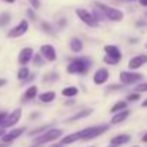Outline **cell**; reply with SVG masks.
Returning a JSON list of instances; mask_svg holds the SVG:
<instances>
[{"mask_svg":"<svg viewBox=\"0 0 147 147\" xmlns=\"http://www.w3.org/2000/svg\"><path fill=\"white\" fill-rule=\"evenodd\" d=\"M6 133V129H3V127H0V139H1V136Z\"/></svg>","mask_w":147,"mask_h":147,"instance_id":"d590c367","label":"cell"},{"mask_svg":"<svg viewBox=\"0 0 147 147\" xmlns=\"http://www.w3.org/2000/svg\"><path fill=\"white\" fill-rule=\"evenodd\" d=\"M39 98L43 101V103H50V101H53L54 98H56V93L54 92H46V93H42Z\"/></svg>","mask_w":147,"mask_h":147,"instance_id":"44dd1931","label":"cell"},{"mask_svg":"<svg viewBox=\"0 0 147 147\" xmlns=\"http://www.w3.org/2000/svg\"><path fill=\"white\" fill-rule=\"evenodd\" d=\"M139 1H140V4H142V6H146L147 7V0H139Z\"/></svg>","mask_w":147,"mask_h":147,"instance_id":"8d00e7d4","label":"cell"},{"mask_svg":"<svg viewBox=\"0 0 147 147\" xmlns=\"http://www.w3.org/2000/svg\"><path fill=\"white\" fill-rule=\"evenodd\" d=\"M27 29H29V23H27V20H22L17 26H14L13 29H10V30H9L7 37H9V39L20 37V36H23V34L27 32Z\"/></svg>","mask_w":147,"mask_h":147,"instance_id":"ba28073f","label":"cell"},{"mask_svg":"<svg viewBox=\"0 0 147 147\" xmlns=\"http://www.w3.org/2000/svg\"><path fill=\"white\" fill-rule=\"evenodd\" d=\"M33 49L32 47H23V49L20 50V53H19V63L22 64V66H24V64H27L32 59H33Z\"/></svg>","mask_w":147,"mask_h":147,"instance_id":"7c38bea8","label":"cell"},{"mask_svg":"<svg viewBox=\"0 0 147 147\" xmlns=\"http://www.w3.org/2000/svg\"><path fill=\"white\" fill-rule=\"evenodd\" d=\"M94 6H96L97 10L101 11V14H103L106 19H109V20H111V22H120V20H123V17H124V14H123L121 10L114 9V7H110V6H107V4H104V3L96 1Z\"/></svg>","mask_w":147,"mask_h":147,"instance_id":"6da1fadb","label":"cell"},{"mask_svg":"<svg viewBox=\"0 0 147 147\" xmlns=\"http://www.w3.org/2000/svg\"><path fill=\"white\" fill-rule=\"evenodd\" d=\"M104 63H107V64H117L119 61H120V59H117V57H111V56H104Z\"/></svg>","mask_w":147,"mask_h":147,"instance_id":"4316f807","label":"cell"},{"mask_svg":"<svg viewBox=\"0 0 147 147\" xmlns=\"http://www.w3.org/2000/svg\"><path fill=\"white\" fill-rule=\"evenodd\" d=\"M50 147H63L61 144H53V146H50Z\"/></svg>","mask_w":147,"mask_h":147,"instance_id":"b9f144b4","label":"cell"},{"mask_svg":"<svg viewBox=\"0 0 147 147\" xmlns=\"http://www.w3.org/2000/svg\"><path fill=\"white\" fill-rule=\"evenodd\" d=\"M6 83H7V80H6V79H0V87H3Z\"/></svg>","mask_w":147,"mask_h":147,"instance_id":"e575fe53","label":"cell"},{"mask_svg":"<svg viewBox=\"0 0 147 147\" xmlns=\"http://www.w3.org/2000/svg\"><path fill=\"white\" fill-rule=\"evenodd\" d=\"M33 56H34V54H33ZM34 63H36V66H40V63H43L42 54H36V56H34Z\"/></svg>","mask_w":147,"mask_h":147,"instance_id":"f546056e","label":"cell"},{"mask_svg":"<svg viewBox=\"0 0 147 147\" xmlns=\"http://www.w3.org/2000/svg\"><path fill=\"white\" fill-rule=\"evenodd\" d=\"M133 147H137V146H133Z\"/></svg>","mask_w":147,"mask_h":147,"instance_id":"f6af8a7d","label":"cell"},{"mask_svg":"<svg viewBox=\"0 0 147 147\" xmlns=\"http://www.w3.org/2000/svg\"><path fill=\"white\" fill-rule=\"evenodd\" d=\"M104 51L107 56H111V57H117V59H121V53L117 46H111V45H107L104 46Z\"/></svg>","mask_w":147,"mask_h":147,"instance_id":"e0dca14e","label":"cell"},{"mask_svg":"<svg viewBox=\"0 0 147 147\" xmlns=\"http://www.w3.org/2000/svg\"><path fill=\"white\" fill-rule=\"evenodd\" d=\"M3 1H6V3H10V4H11V3H14L16 0H3Z\"/></svg>","mask_w":147,"mask_h":147,"instance_id":"ab89813d","label":"cell"},{"mask_svg":"<svg viewBox=\"0 0 147 147\" xmlns=\"http://www.w3.org/2000/svg\"><path fill=\"white\" fill-rule=\"evenodd\" d=\"M49 129H51V126H50V124H46V126H40V127H37V129L32 130V131H30V136L42 134V133H45V131H46V130H49Z\"/></svg>","mask_w":147,"mask_h":147,"instance_id":"cb8c5ba5","label":"cell"},{"mask_svg":"<svg viewBox=\"0 0 147 147\" xmlns=\"http://www.w3.org/2000/svg\"><path fill=\"white\" fill-rule=\"evenodd\" d=\"M129 114H130V111H129L127 109H124V110H121V111H117V113L113 116L111 123H113V124H119V123L124 121V120L129 117Z\"/></svg>","mask_w":147,"mask_h":147,"instance_id":"9a60e30c","label":"cell"},{"mask_svg":"<svg viewBox=\"0 0 147 147\" xmlns=\"http://www.w3.org/2000/svg\"><path fill=\"white\" fill-rule=\"evenodd\" d=\"M147 63V54H137L134 57H131L129 60V69L130 70H136L140 69L142 66H144Z\"/></svg>","mask_w":147,"mask_h":147,"instance_id":"30bf717a","label":"cell"},{"mask_svg":"<svg viewBox=\"0 0 147 147\" xmlns=\"http://www.w3.org/2000/svg\"><path fill=\"white\" fill-rule=\"evenodd\" d=\"M142 140H143L144 143H147V133H146V134H144V136H143V137H142Z\"/></svg>","mask_w":147,"mask_h":147,"instance_id":"74e56055","label":"cell"},{"mask_svg":"<svg viewBox=\"0 0 147 147\" xmlns=\"http://www.w3.org/2000/svg\"><path fill=\"white\" fill-rule=\"evenodd\" d=\"M136 92H137V93H143V92H147V82L142 83V84H139V86L136 87Z\"/></svg>","mask_w":147,"mask_h":147,"instance_id":"83f0119b","label":"cell"},{"mask_svg":"<svg viewBox=\"0 0 147 147\" xmlns=\"http://www.w3.org/2000/svg\"><path fill=\"white\" fill-rule=\"evenodd\" d=\"M70 49L73 50L74 53H80V51L83 50V43H82V40L77 39V37H73V39L70 40Z\"/></svg>","mask_w":147,"mask_h":147,"instance_id":"d6986e66","label":"cell"},{"mask_svg":"<svg viewBox=\"0 0 147 147\" xmlns=\"http://www.w3.org/2000/svg\"><path fill=\"white\" fill-rule=\"evenodd\" d=\"M27 14H29V17H32L33 20L36 19V16H34V13H33V10H30V9H29V10H27Z\"/></svg>","mask_w":147,"mask_h":147,"instance_id":"836d02e7","label":"cell"},{"mask_svg":"<svg viewBox=\"0 0 147 147\" xmlns=\"http://www.w3.org/2000/svg\"><path fill=\"white\" fill-rule=\"evenodd\" d=\"M126 107H127V101H121V100H120V101H117V103L110 109V111H111V113H117V111L124 110Z\"/></svg>","mask_w":147,"mask_h":147,"instance_id":"603a6c76","label":"cell"},{"mask_svg":"<svg viewBox=\"0 0 147 147\" xmlns=\"http://www.w3.org/2000/svg\"><path fill=\"white\" fill-rule=\"evenodd\" d=\"M142 107H147V98L143 101V103H142Z\"/></svg>","mask_w":147,"mask_h":147,"instance_id":"f35d334b","label":"cell"},{"mask_svg":"<svg viewBox=\"0 0 147 147\" xmlns=\"http://www.w3.org/2000/svg\"><path fill=\"white\" fill-rule=\"evenodd\" d=\"M61 94L64 97H73V96H77L79 94V89L76 86H69V87H64L61 90Z\"/></svg>","mask_w":147,"mask_h":147,"instance_id":"ffe728a7","label":"cell"},{"mask_svg":"<svg viewBox=\"0 0 147 147\" xmlns=\"http://www.w3.org/2000/svg\"><path fill=\"white\" fill-rule=\"evenodd\" d=\"M30 147H43V144H39V143H36L34 146H30Z\"/></svg>","mask_w":147,"mask_h":147,"instance_id":"60d3db41","label":"cell"},{"mask_svg":"<svg viewBox=\"0 0 147 147\" xmlns=\"http://www.w3.org/2000/svg\"><path fill=\"white\" fill-rule=\"evenodd\" d=\"M42 27H43V29H45V30H46L49 34H51V33H53V32H51V29H50V26L47 24V23H42Z\"/></svg>","mask_w":147,"mask_h":147,"instance_id":"1f68e13d","label":"cell"},{"mask_svg":"<svg viewBox=\"0 0 147 147\" xmlns=\"http://www.w3.org/2000/svg\"><path fill=\"white\" fill-rule=\"evenodd\" d=\"M139 98H140V93H137V92L127 96V100H130V101H136V100H139Z\"/></svg>","mask_w":147,"mask_h":147,"instance_id":"f1b7e54d","label":"cell"},{"mask_svg":"<svg viewBox=\"0 0 147 147\" xmlns=\"http://www.w3.org/2000/svg\"><path fill=\"white\" fill-rule=\"evenodd\" d=\"M107 80H109V71H107L106 69H98L97 71L94 73L93 82H94L96 84H104Z\"/></svg>","mask_w":147,"mask_h":147,"instance_id":"4fadbf2b","label":"cell"},{"mask_svg":"<svg viewBox=\"0 0 147 147\" xmlns=\"http://www.w3.org/2000/svg\"><path fill=\"white\" fill-rule=\"evenodd\" d=\"M23 133H24V129H23V127H20V129H11L10 131H6V133L1 136V142L6 143V144H9V143H11L13 140L19 139Z\"/></svg>","mask_w":147,"mask_h":147,"instance_id":"9c48e42d","label":"cell"},{"mask_svg":"<svg viewBox=\"0 0 147 147\" xmlns=\"http://www.w3.org/2000/svg\"><path fill=\"white\" fill-rule=\"evenodd\" d=\"M10 22V13H1L0 14V27H3V26H6L7 23Z\"/></svg>","mask_w":147,"mask_h":147,"instance_id":"484cf974","label":"cell"},{"mask_svg":"<svg viewBox=\"0 0 147 147\" xmlns=\"http://www.w3.org/2000/svg\"><path fill=\"white\" fill-rule=\"evenodd\" d=\"M143 80V74L134 73V71H121L120 73V82L123 84H136Z\"/></svg>","mask_w":147,"mask_h":147,"instance_id":"52a82bcc","label":"cell"},{"mask_svg":"<svg viewBox=\"0 0 147 147\" xmlns=\"http://www.w3.org/2000/svg\"><path fill=\"white\" fill-rule=\"evenodd\" d=\"M40 54H42L46 60H49V61H54V60L57 59L56 49H54L51 45H45V46H42V47H40Z\"/></svg>","mask_w":147,"mask_h":147,"instance_id":"8fae6325","label":"cell"},{"mask_svg":"<svg viewBox=\"0 0 147 147\" xmlns=\"http://www.w3.org/2000/svg\"><path fill=\"white\" fill-rule=\"evenodd\" d=\"M30 1V4L33 6V9H39L40 7V1L39 0H29Z\"/></svg>","mask_w":147,"mask_h":147,"instance_id":"4dcf8cb0","label":"cell"},{"mask_svg":"<svg viewBox=\"0 0 147 147\" xmlns=\"http://www.w3.org/2000/svg\"><path fill=\"white\" fill-rule=\"evenodd\" d=\"M20 119H22V109H14L10 114L6 116V119L3 120V123L0 124V127H3V129L13 127L16 123H19Z\"/></svg>","mask_w":147,"mask_h":147,"instance_id":"8992f818","label":"cell"},{"mask_svg":"<svg viewBox=\"0 0 147 147\" xmlns=\"http://www.w3.org/2000/svg\"><path fill=\"white\" fill-rule=\"evenodd\" d=\"M110 147H117V146H110Z\"/></svg>","mask_w":147,"mask_h":147,"instance_id":"ee69618b","label":"cell"},{"mask_svg":"<svg viewBox=\"0 0 147 147\" xmlns=\"http://www.w3.org/2000/svg\"><path fill=\"white\" fill-rule=\"evenodd\" d=\"M90 69V63L87 59L80 57V59H74L69 66H67V73L70 74H83L87 73Z\"/></svg>","mask_w":147,"mask_h":147,"instance_id":"7a4b0ae2","label":"cell"},{"mask_svg":"<svg viewBox=\"0 0 147 147\" xmlns=\"http://www.w3.org/2000/svg\"><path fill=\"white\" fill-rule=\"evenodd\" d=\"M77 140H80V131H77V133H71V134H67V136L61 137L60 144H61V146H67V144L76 143Z\"/></svg>","mask_w":147,"mask_h":147,"instance_id":"5bb4252c","label":"cell"},{"mask_svg":"<svg viewBox=\"0 0 147 147\" xmlns=\"http://www.w3.org/2000/svg\"><path fill=\"white\" fill-rule=\"evenodd\" d=\"M92 109H84V110H82V111H79V113H76L74 116H71V117H69L67 119V121H74V120H80V119H83V117H86V116H90L92 114Z\"/></svg>","mask_w":147,"mask_h":147,"instance_id":"ac0fdd59","label":"cell"},{"mask_svg":"<svg viewBox=\"0 0 147 147\" xmlns=\"http://www.w3.org/2000/svg\"><path fill=\"white\" fill-rule=\"evenodd\" d=\"M36 94H37V87H36V86H30V87L26 90L23 98H24V100H30V98L36 97Z\"/></svg>","mask_w":147,"mask_h":147,"instance_id":"7402d4cb","label":"cell"},{"mask_svg":"<svg viewBox=\"0 0 147 147\" xmlns=\"http://www.w3.org/2000/svg\"><path fill=\"white\" fill-rule=\"evenodd\" d=\"M76 14H77L79 19H80L84 24H87L89 27H97L98 26V22L93 17V14H92L90 11H87L86 9H76Z\"/></svg>","mask_w":147,"mask_h":147,"instance_id":"5b68a950","label":"cell"},{"mask_svg":"<svg viewBox=\"0 0 147 147\" xmlns=\"http://www.w3.org/2000/svg\"><path fill=\"white\" fill-rule=\"evenodd\" d=\"M146 47H147V43H146Z\"/></svg>","mask_w":147,"mask_h":147,"instance_id":"bcb514c9","label":"cell"},{"mask_svg":"<svg viewBox=\"0 0 147 147\" xmlns=\"http://www.w3.org/2000/svg\"><path fill=\"white\" fill-rule=\"evenodd\" d=\"M146 17H147V13H146Z\"/></svg>","mask_w":147,"mask_h":147,"instance_id":"7dc6e473","label":"cell"},{"mask_svg":"<svg viewBox=\"0 0 147 147\" xmlns=\"http://www.w3.org/2000/svg\"><path fill=\"white\" fill-rule=\"evenodd\" d=\"M27 77H29V69L23 66V67L17 71V79H19V80H26Z\"/></svg>","mask_w":147,"mask_h":147,"instance_id":"d4e9b609","label":"cell"},{"mask_svg":"<svg viewBox=\"0 0 147 147\" xmlns=\"http://www.w3.org/2000/svg\"><path fill=\"white\" fill-rule=\"evenodd\" d=\"M124 1H134V0H124Z\"/></svg>","mask_w":147,"mask_h":147,"instance_id":"7bdbcfd3","label":"cell"},{"mask_svg":"<svg viewBox=\"0 0 147 147\" xmlns=\"http://www.w3.org/2000/svg\"><path fill=\"white\" fill-rule=\"evenodd\" d=\"M6 116H7V113H6V111H0V124L3 123V120L6 119Z\"/></svg>","mask_w":147,"mask_h":147,"instance_id":"d6a6232c","label":"cell"},{"mask_svg":"<svg viewBox=\"0 0 147 147\" xmlns=\"http://www.w3.org/2000/svg\"><path fill=\"white\" fill-rule=\"evenodd\" d=\"M107 129H109L107 124H100V126L87 127V129H84V130L80 131V140H92V139H96L98 136H101Z\"/></svg>","mask_w":147,"mask_h":147,"instance_id":"3957f363","label":"cell"},{"mask_svg":"<svg viewBox=\"0 0 147 147\" xmlns=\"http://www.w3.org/2000/svg\"><path fill=\"white\" fill-rule=\"evenodd\" d=\"M61 134H63V130H60V129H49L45 133H42L40 136H36L34 137V142L39 143V144L50 143V142H54V140L60 139Z\"/></svg>","mask_w":147,"mask_h":147,"instance_id":"277c9868","label":"cell"},{"mask_svg":"<svg viewBox=\"0 0 147 147\" xmlns=\"http://www.w3.org/2000/svg\"><path fill=\"white\" fill-rule=\"evenodd\" d=\"M127 142H130V136L129 134H119L116 137H113L110 140V144L111 146H121V144H126Z\"/></svg>","mask_w":147,"mask_h":147,"instance_id":"2e32d148","label":"cell"}]
</instances>
